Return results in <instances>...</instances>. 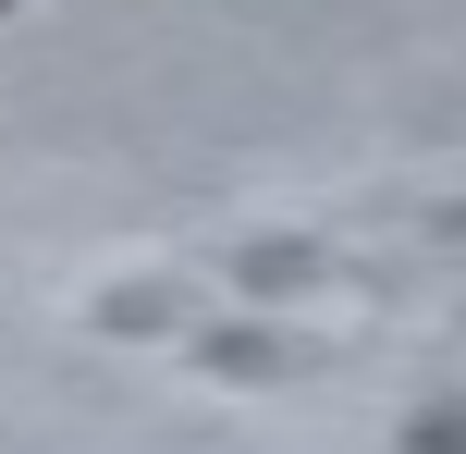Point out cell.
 Segmentation results:
<instances>
[{
  "mask_svg": "<svg viewBox=\"0 0 466 454\" xmlns=\"http://www.w3.org/2000/svg\"><path fill=\"white\" fill-rule=\"evenodd\" d=\"M0 13H13V0H0Z\"/></svg>",
  "mask_w": 466,
  "mask_h": 454,
  "instance_id": "1",
  "label": "cell"
}]
</instances>
